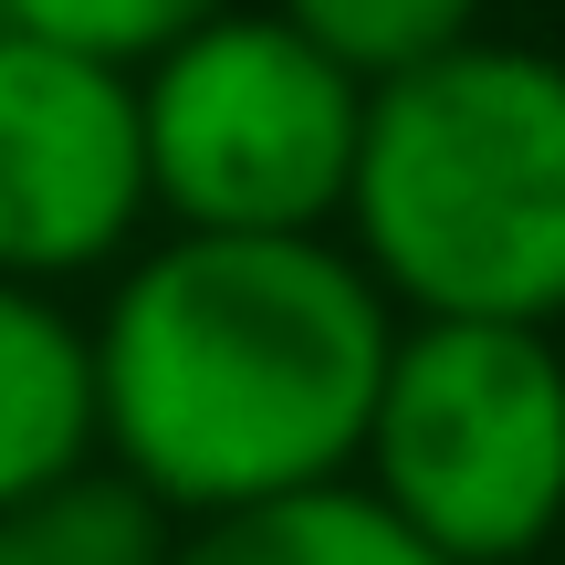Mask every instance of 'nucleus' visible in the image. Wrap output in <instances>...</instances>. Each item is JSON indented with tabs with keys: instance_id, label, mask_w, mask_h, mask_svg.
<instances>
[{
	"instance_id": "1",
	"label": "nucleus",
	"mask_w": 565,
	"mask_h": 565,
	"mask_svg": "<svg viewBox=\"0 0 565 565\" xmlns=\"http://www.w3.org/2000/svg\"><path fill=\"white\" fill-rule=\"evenodd\" d=\"M398 303L335 231H168L105 282L95 461L179 524L356 471Z\"/></svg>"
},
{
	"instance_id": "4",
	"label": "nucleus",
	"mask_w": 565,
	"mask_h": 565,
	"mask_svg": "<svg viewBox=\"0 0 565 565\" xmlns=\"http://www.w3.org/2000/svg\"><path fill=\"white\" fill-rule=\"evenodd\" d=\"M366 84L263 0H231L137 63L147 210L179 231H335L356 179Z\"/></svg>"
},
{
	"instance_id": "5",
	"label": "nucleus",
	"mask_w": 565,
	"mask_h": 565,
	"mask_svg": "<svg viewBox=\"0 0 565 565\" xmlns=\"http://www.w3.org/2000/svg\"><path fill=\"white\" fill-rule=\"evenodd\" d=\"M147 221L137 74L0 32V282H84L126 263Z\"/></svg>"
},
{
	"instance_id": "7",
	"label": "nucleus",
	"mask_w": 565,
	"mask_h": 565,
	"mask_svg": "<svg viewBox=\"0 0 565 565\" xmlns=\"http://www.w3.org/2000/svg\"><path fill=\"white\" fill-rule=\"evenodd\" d=\"M168 565H440V555L356 471H335V482H303V492H273V503H231V513L179 524Z\"/></svg>"
},
{
	"instance_id": "10",
	"label": "nucleus",
	"mask_w": 565,
	"mask_h": 565,
	"mask_svg": "<svg viewBox=\"0 0 565 565\" xmlns=\"http://www.w3.org/2000/svg\"><path fill=\"white\" fill-rule=\"evenodd\" d=\"M210 11H231V0H0V32H32V42H63V53L137 74L179 32H200Z\"/></svg>"
},
{
	"instance_id": "3",
	"label": "nucleus",
	"mask_w": 565,
	"mask_h": 565,
	"mask_svg": "<svg viewBox=\"0 0 565 565\" xmlns=\"http://www.w3.org/2000/svg\"><path fill=\"white\" fill-rule=\"evenodd\" d=\"M356 482L440 565H524L565 524V345L555 324L398 315L366 398Z\"/></svg>"
},
{
	"instance_id": "2",
	"label": "nucleus",
	"mask_w": 565,
	"mask_h": 565,
	"mask_svg": "<svg viewBox=\"0 0 565 565\" xmlns=\"http://www.w3.org/2000/svg\"><path fill=\"white\" fill-rule=\"evenodd\" d=\"M335 231L398 315L565 324V53L471 32L366 84Z\"/></svg>"
},
{
	"instance_id": "6",
	"label": "nucleus",
	"mask_w": 565,
	"mask_h": 565,
	"mask_svg": "<svg viewBox=\"0 0 565 565\" xmlns=\"http://www.w3.org/2000/svg\"><path fill=\"white\" fill-rule=\"evenodd\" d=\"M95 461V345L32 282H0V503Z\"/></svg>"
},
{
	"instance_id": "8",
	"label": "nucleus",
	"mask_w": 565,
	"mask_h": 565,
	"mask_svg": "<svg viewBox=\"0 0 565 565\" xmlns=\"http://www.w3.org/2000/svg\"><path fill=\"white\" fill-rule=\"evenodd\" d=\"M168 545H179V513L147 503L116 461H84L0 503V565H168Z\"/></svg>"
},
{
	"instance_id": "9",
	"label": "nucleus",
	"mask_w": 565,
	"mask_h": 565,
	"mask_svg": "<svg viewBox=\"0 0 565 565\" xmlns=\"http://www.w3.org/2000/svg\"><path fill=\"white\" fill-rule=\"evenodd\" d=\"M273 21H294L324 63H345L356 84H387V74H419L440 63L450 42L482 32L492 0H263Z\"/></svg>"
}]
</instances>
